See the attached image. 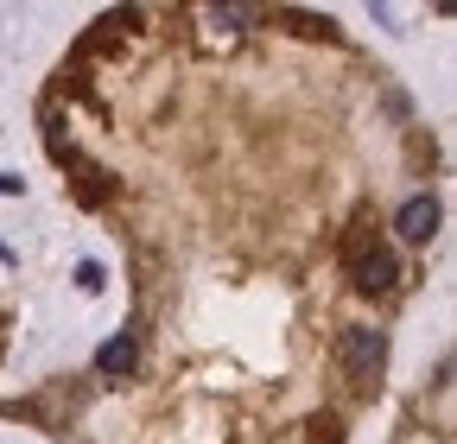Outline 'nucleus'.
I'll return each instance as SVG.
<instances>
[{
  "label": "nucleus",
  "mask_w": 457,
  "mask_h": 444,
  "mask_svg": "<svg viewBox=\"0 0 457 444\" xmlns=\"http://www.w3.org/2000/svg\"><path fill=\"white\" fill-rule=\"evenodd\" d=\"M96 368H102V374H134V368H140V343H134V337H108V343L96 349Z\"/></svg>",
  "instance_id": "39448f33"
},
{
  "label": "nucleus",
  "mask_w": 457,
  "mask_h": 444,
  "mask_svg": "<svg viewBox=\"0 0 457 444\" xmlns=\"http://www.w3.org/2000/svg\"><path fill=\"white\" fill-rule=\"evenodd\" d=\"M210 20H216V26H236V32H242V26H248V20H261V13H254V7H210Z\"/></svg>",
  "instance_id": "423d86ee"
},
{
  "label": "nucleus",
  "mask_w": 457,
  "mask_h": 444,
  "mask_svg": "<svg viewBox=\"0 0 457 444\" xmlns=\"http://www.w3.org/2000/svg\"><path fill=\"white\" fill-rule=\"evenodd\" d=\"M343 260H350L356 292H394V280H400V254L387 242H375V229H356L343 242Z\"/></svg>",
  "instance_id": "f257e3e1"
},
{
  "label": "nucleus",
  "mask_w": 457,
  "mask_h": 444,
  "mask_svg": "<svg viewBox=\"0 0 457 444\" xmlns=\"http://www.w3.org/2000/svg\"><path fill=\"white\" fill-rule=\"evenodd\" d=\"M394 229H400V242H432L438 235V197H407L394 216Z\"/></svg>",
  "instance_id": "7ed1b4c3"
},
{
  "label": "nucleus",
  "mask_w": 457,
  "mask_h": 444,
  "mask_svg": "<svg viewBox=\"0 0 457 444\" xmlns=\"http://www.w3.org/2000/svg\"><path fill=\"white\" fill-rule=\"evenodd\" d=\"M77 286H83V292H102V286H108V273H102V260H83V267H77Z\"/></svg>",
  "instance_id": "0eeeda50"
},
{
  "label": "nucleus",
  "mask_w": 457,
  "mask_h": 444,
  "mask_svg": "<svg viewBox=\"0 0 457 444\" xmlns=\"http://www.w3.org/2000/svg\"><path fill=\"white\" fill-rule=\"evenodd\" d=\"M57 159H71L77 165V197L96 210V203H108V191H114V178L102 172V165H89V159H77V152H57Z\"/></svg>",
  "instance_id": "20e7f679"
},
{
  "label": "nucleus",
  "mask_w": 457,
  "mask_h": 444,
  "mask_svg": "<svg viewBox=\"0 0 457 444\" xmlns=\"http://www.w3.org/2000/svg\"><path fill=\"white\" fill-rule=\"evenodd\" d=\"M13 191H20V178H13V172H0V197H13Z\"/></svg>",
  "instance_id": "1a4fd4ad"
},
{
  "label": "nucleus",
  "mask_w": 457,
  "mask_h": 444,
  "mask_svg": "<svg viewBox=\"0 0 457 444\" xmlns=\"http://www.w3.org/2000/svg\"><path fill=\"white\" fill-rule=\"evenodd\" d=\"M337 362H343V374H350L356 387H369L375 374H381V362H387V343H381V330H369V324H350L337 337Z\"/></svg>",
  "instance_id": "f03ea898"
},
{
  "label": "nucleus",
  "mask_w": 457,
  "mask_h": 444,
  "mask_svg": "<svg viewBox=\"0 0 457 444\" xmlns=\"http://www.w3.org/2000/svg\"><path fill=\"white\" fill-rule=\"evenodd\" d=\"M312 444H343V425H337V419H318V425H312Z\"/></svg>",
  "instance_id": "6e6552de"
}]
</instances>
